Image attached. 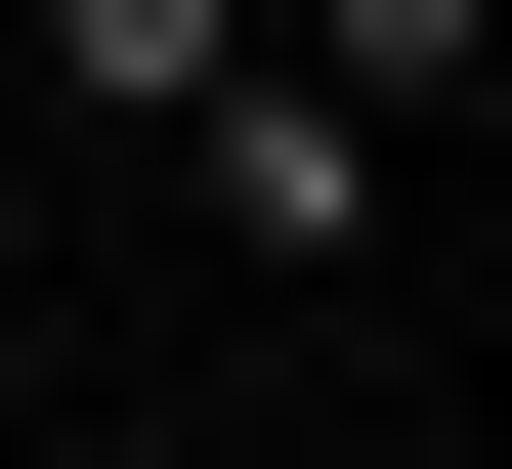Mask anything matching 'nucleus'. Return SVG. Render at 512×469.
I'll return each instance as SVG.
<instances>
[{
	"instance_id": "obj_2",
	"label": "nucleus",
	"mask_w": 512,
	"mask_h": 469,
	"mask_svg": "<svg viewBox=\"0 0 512 469\" xmlns=\"http://www.w3.org/2000/svg\"><path fill=\"white\" fill-rule=\"evenodd\" d=\"M0 43H43V86H128V128H171V86H256V0H0Z\"/></svg>"
},
{
	"instance_id": "obj_1",
	"label": "nucleus",
	"mask_w": 512,
	"mask_h": 469,
	"mask_svg": "<svg viewBox=\"0 0 512 469\" xmlns=\"http://www.w3.org/2000/svg\"><path fill=\"white\" fill-rule=\"evenodd\" d=\"M171 171H214V256H384V86H299V43L171 86Z\"/></svg>"
},
{
	"instance_id": "obj_3",
	"label": "nucleus",
	"mask_w": 512,
	"mask_h": 469,
	"mask_svg": "<svg viewBox=\"0 0 512 469\" xmlns=\"http://www.w3.org/2000/svg\"><path fill=\"white\" fill-rule=\"evenodd\" d=\"M256 43H299V86H470L512 0H256Z\"/></svg>"
}]
</instances>
